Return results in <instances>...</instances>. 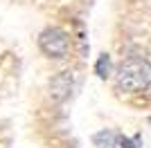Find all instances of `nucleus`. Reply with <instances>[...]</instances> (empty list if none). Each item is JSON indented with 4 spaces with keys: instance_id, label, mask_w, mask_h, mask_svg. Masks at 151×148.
Instances as JSON below:
<instances>
[{
    "instance_id": "1",
    "label": "nucleus",
    "mask_w": 151,
    "mask_h": 148,
    "mask_svg": "<svg viewBox=\"0 0 151 148\" xmlns=\"http://www.w3.org/2000/svg\"><path fill=\"white\" fill-rule=\"evenodd\" d=\"M115 83H117V88L124 90V92L147 90L149 83H151V63L147 61V58H140V56L126 58L120 68H117Z\"/></svg>"
},
{
    "instance_id": "2",
    "label": "nucleus",
    "mask_w": 151,
    "mask_h": 148,
    "mask_svg": "<svg viewBox=\"0 0 151 148\" xmlns=\"http://www.w3.org/2000/svg\"><path fill=\"white\" fill-rule=\"evenodd\" d=\"M38 47L43 49V54L52 56V58H65L70 52V38L59 27H47L38 36Z\"/></svg>"
},
{
    "instance_id": "3",
    "label": "nucleus",
    "mask_w": 151,
    "mask_h": 148,
    "mask_svg": "<svg viewBox=\"0 0 151 148\" xmlns=\"http://www.w3.org/2000/svg\"><path fill=\"white\" fill-rule=\"evenodd\" d=\"M93 142L99 148H115L117 142H120V137L115 135V132H111V130H101V132H97V135L93 137Z\"/></svg>"
},
{
    "instance_id": "4",
    "label": "nucleus",
    "mask_w": 151,
    "mask_h": 148,
    "mask_svg": "<svg viewBox=\"0 0 151 148\" xmlns=\"http://www.w3.org/2000/svg\"><path fill=\"white\" fill-rule=\"evenodd\" d=\"M95 72H97V76H101V79L108 76V72H111V58H108V54L99 56V61H97V65H95Z\"/></svg>"
}]
</instances>
